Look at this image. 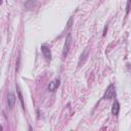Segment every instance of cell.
Here are the masks:
<instances>
[{"mask_svg": "<svg viewBox=\"0 0 131 131\" xmlns=\"http://www.w3.org/2000/svg\"><path fill=\"white\" fill-rule=\"evenodd\" d=\"M71 46H72V36L69 34L64 41V45H63V49H62V53H61L62 57H66L68 55V53L71 49Z\"/></svg>", "mask_w": 131, "mask_h": 131, "instance_id": "cell-1", "label": "cell"}, {"mask_svg": "<svg viewBox=\"0 0 131 131\" xmlns=\"http://www.w3.org/2000/svg\"><path fill=\"white\" fill-rule=\"evenodd\" d=\"M114 95H115V85H114V84H111V85L107 87L106 91L104 92L103 98H104V99H111V98L114 97Z\"/></svg>", "mask_w": 131, "mask_h": 131, "instance_id": "cell-2", "label": "cell"}, {"mask_svg": "<svg viewBox=\"0 0 131 131\" xmlns=\"http://www.w3.org/2000/svg\"><path fill=\"white\" fill-rule=\"evenodd\" d=\"M59 84H60L59 79H54V80H52V81L49 83V85H48V89H49V91L54 92V91L59 87Z\"/></svg>", "mask_w": 131, "mask_h": 131, "instance_id": "cell-3", "label": "cell"}, {"mask_svg": "<svg viewBox=\"0 0 131 131\" xmlns=\"http://www.w3.org/2000/svg\"><path fill=\"white\" fill-rule=\"evenodd\" d=\"M41 51H42L43 56H44L46 59H51V50L49 49L48 46L42 45V46H41Z\"/></svg>", "mask_w": 131, "mask_h": 131, "instance_id": "cell-4", "label": "cell"}, {"mask_svg": "<svg viewBox=\"0 0 131 131\" xmlns=\"http://www.w3.org/2000/svg\"><path fill=\"white\" fill-rule=\"evenodd\" d=\"M7 103H8V106L9 108H12L14 106V103H15V96L13 93H9L7 95Z\"/></svg>", "mask_w": 131, "mask_h": 131, "instance_id": "cell-5", "label": "cell"}, {"mask_svg": "<svg viewBox=\"0 0 131 131\" xmlns=\"http://www.w3.org/2000/svg\"><path fill=\"white\" fill-rule=\"evenodd\" d=\"M119 111H120V104L117 100H115L114 103H113V106H112V114L114 116H118Z\"/></svg>", "mask_w": 131, "mask_h": 131, "instance_id": "cell-6", "label": "cell"}, {"mask_svg": "<svg viewBox=\"0 0 131 131\" xmlns=\"http://www.w3.org/2000/svg\"><path fill=\"white\" fill-rule=\"evenodd\" d=\"M16 90H17V96H18V99H19V101H20V104H21L23 108L25 110V103H24L23 94H21V92H20V89H19V87H18V86H16Z\"/></svg>", "mask_w": 131, "mask_h": 131, "instance_id": "cell-7", "label": "cell"}, {"mask_svg": "<svg viewBox=\"0 0 131 131\" xmlns=\"http://www.w3.org/2000/svg\"><path fill=\"white\" fill-rule=\"evenodd\" d=\"M130 10V0H127V6H126V14L129 13Z\"/></svg>", "mask_w": 131, "mask_h": 131, "instance_id": "cell-8", "label": "cell"}, {"mask_svg": "<svg viewBox=\"0 0 131 131\" xmlns=\"http://www.w3.org/2000/svg\"><path fill=\"white\" fill-rule=\"evenodd\" d=\"M72 21H73V17H71V18L69 19V21H68V28H70V27L72 26Z\"/></svg>", "mask_w": 131, "mask_h": 131, "instance_id": "cell-9", "label": "cell"}, {"mask_svg": "<svg viewBox=\"0 0 131 131\" xmlns=\"http://www.w3.org/2000/svg\"><path fill=\"white\" fill-rule=\"evenodd\" d=\"M0 130H2V126H0Z\"/></svg>", "mask_w": 131, "mask_h": 131, "instance_id": "cell-10", "label": "cell"}, {"mask_svg": "<svg viewBox=\"0 0 131 131\" xmlns=\"http://www.w3.org/2000/svg\"><path fill=\"white\" fill-rule=\"evenodd\" d=\"M1 3H2V0H0V5H1Z\"/></svg>", "mask_w": 131, "mask_h": 131, "instance_id": "cell-11", "label": "cell"}]
</instances>
